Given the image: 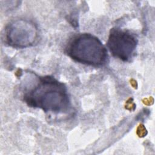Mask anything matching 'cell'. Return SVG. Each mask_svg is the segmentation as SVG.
<instances>
[{
    "instance_id": "obj_1",
    "label": "cell",
    "mask_w": 155,
    "mask_h": 155,
    "mask_svg": "<svg viewBox=\"0 0 155 155\" xmlns=\"http://www.w3.org/2000/svg\"><path fill=\"white\" fill-rule=\"evenodd\" d=\"M39 81L24 92L23 99L28 106L54 113L67 111L70 103L67 87L54 77H38Z\"/></svg>"
},
{
    "instance_id": "obj_2",
    "label": "cell",
    "mask_w": 155,
    "mask_h": 155,
    "mask_svg": "<svg viewBox=\"0 0 155 155\" xmlns=\"http://www.w3.org/2000/svg\"><path fill=\"white\" fill-rule=\"evenodd\" d=\"M65 50L68 56L81 64L101 67L107 62L105 47L99 39L90 33H80L73 36Z\"/></svg>"
},
{
    "instance_id": "obj_3",
    "label": "cell",
    "mask_w": 155,
    "mask_h": 155,
    "mask_svg": "<svg viewBox=\"0 0 155 155\" xmlns=\"http://www.w3.org/2000/svg\"><path fill=\"white\" fill-rule=\"evenodd\" d=\"M38 36L36 25L31 21L19 19L10 22L5 28L7 43L15 48H23L35 42Z\"/></svg>"
},
{
    "instance_id": "obj_4",
    "label": "cell",
    "mask_w": 155,
    "mask_h": 155,
    "mask_svg": "<svg viewBox=\"0 0 155 155\" xmlns=\"http://www.w3.org/2000/svg\"><path fill=\"white\" fill-rule=\"evenodd\" d=\"M138 39L134 33L117 27L110 30L107 47L112 55L124 61H130L134 56Z\"/></svg>"
},
{
    "instance_id": "obj_5",
    "label": "cell",
    "mask_w": 155,
    "mask_h": 155,
    "mask_svg": "<svg viewBox=\"0 0 155 155\" xmlns=\"http://www.w3.org/2000/svg\"><path fill=\"white\" fill-rule=\"evenodd\" d=\"M137 134L138 135L139 137H143L147 135V131L145 128V127H144L143 125L142 124H139L137 128V131H136Z\"/></svg>"
},
{
    "instance_id": "obj_6",
    "label": "cell",
    "mask_w": 155,
    "mask_h": 155,
    "mask_svg": "<svg viewBox=\"0 0 155 155\" xmlns=\"http://www.w3.org/2000/svg\"><path fill=\"white\" fill-rule=\"evenodd\" d=\"M136 107V105L134 104V103L133 102V99L130 98L128 99V100L126 102V104H125V108L127 110H129L130 111L131 110H134V108Z\"/></svg>"
},
{
    "instance_id": "obj_7",
    "label": "cell",
    "mask_w": 155,
    "mask_h": 155,
    "mask_svg": "<svg viewBox=\"0 0 155 155\" xmlns=\"http://www.w3.org/2000/svg\"><path fill=\"white\" fill-rule=\"evenodd\" d=\"M130 84H131V85L134 88H137V82L135 81V80H134V79H131L130 80Z\"/></svg>"
},
{
    "instance_id": "obj_8",
    "label": "cell",
    "mask_w": 155,
    "mask_h": 155,
    "mask_svg": "<svg viewBox=\"0 0 155 155\" xmlns=\"http://www.w3.org/2000/svg\"><path fill=\"white\" fill-rule=\"evenodd\" d=\"M19 73V70H18L16 71V73ZM19 73H19V75H20V76H21V75L22 73H21V71H20Z\"/></svg>"
}]
</instances>
